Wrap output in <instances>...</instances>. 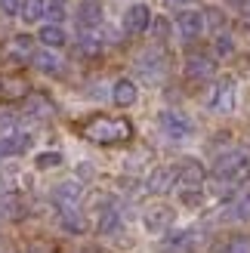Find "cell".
I'll list each match as a JSON object with an SVG mask.
<instances>
[{
    "instance_id": "6da1fadb",
    "label": "cell",
    "mask_w": 250,
    "mask_h": 253,
    "mask_svg": "<svg viewBox=\"0 0 250 253\" xmlns=\"http://www.w3.org/2000/svg\"><path fill=\"white\" fill-rule=\"evenodd\" d=\"M81 133L90 139V142H96V145H115V142H127V139H133V126H130L127 118L99 115L93 121H86L81 126Z\"/></svg>"
},
{
    "instance_id": "7a4b0ae2",
    "label": "cell",
    "mask_w": 250,
    "mask_h": 253,
    "mask_svg": "<svg viewBox=\"0 0 250 253\" xmlns=\"http://www.w3.org/2000/svg\"><path fill=\"white\" fill-rule=\"evenodd\" d=\"M213 173L222 182H244L250 179V151L247 148H229L226 155H219L213 161Z\"/></svg>"
},
{
    "instance_id": "3957f363",
    "label": "cell",
    "mask_w": 250,
    "mask_h": 253,
    "mask_svg": "<svg viewBox=\"0 0 250 253\" xmlns=\"http://www.w3.org/2000/svg\"><path fill=\"white\" fill-rule=\"evenodd\" d=\"M158 126H161V133H164L170 142H185L192 133H195V121L189 115H182V111L176 108H164L158 115Z\"/></svg>"
},
{
    "instance_id": "277c9868",
    "label": "cell",
    "mask_w": 250,
    "mask_h": 253,
    "mask_svg": "<svg viewBox=\"0 0 250 253\" xmlns=\"http://www.w3.org/2000/svg\"><path fill=\"white\" fill-rule=\"evenodd\" d=\"M207 105L216 111V115H232L235 105H238V86H235L232 78H219L213 86H210V99Z\"/></svg>"
},
{
    "instance_id": "5b68a950",
    "label": "cell",
    "mask_w": 250,
    "mask_h": 253,
    "mask_svg": "<svg viewBox=\"0 0 250 253\" xmlns=\"http://www.w3.org/2000/svg\"><path fill=\"white\" fill-rule=\"evenodd\" d=\"M136 71H139V78L145 84H161L167 78V56L161 49H148V53L136 59Z\"/></svg>"
},
{
    "instance_id": "8992f818",
    "label": "cell",
    "mask_w": 250,
    "mask_h": 253,
    "mask_svg": "<svg viewBox=\"0 0 250 253\" xmlns=\"http://www.w3.org/2000/svg\"><path fill=\"white\" fill-rule=\"evenodd\" d=\"M176 185H179V167L176 164H161V167H155L152 176H148V182H145V188L152 195H167Z\"/></svg>"
},
{
    "instance_id": "52a82bcc",
    "label": "cell",
    "mask_w": 250,
    "mask_h": 253,
    "mask_svg": "<svg viewBox=\"0 0 250 253\" xmlns=\"http://www.w3.org/2000/svg\"><path fill=\"white\" fill-rule=\"evenodd\" d=\"M173 219H176V210L167 207V204H155L142 213V225H145V232H152V235H164L173 225Z\"/></svg>"
},
{
    "instance_id": "ba28073f",
    "label": "cell",
    "mask_w": 250,
    "mask_h": 253,
    "mask_svg": "<svg viewBox=\"0 0 250 253\" xmlns=\"http://www.w3.org/2000/svg\"><path fill=\"white\" fill-rule=\"evenodd\" d=\"M204 12L201 9H182L176 16V31L182 41H198V37L204 34Z\"/></svg>"
},
{
    "instance_id": "9c48e42d",
    "label": "cell",
    "mask_w": 250,
    "mask_h": 253,
    "mask_svg": "<svg viewBox=\"0 0 250 253\" xmlns=\"http://www.w3.org/2000/svg\"><path fill=\"white\" fill-rule=\"evenodd\" d=\"M152 9H148L145 3H133V6H127V12H124V31L127 34H145L148 28H152Z\"/></svg>"
},
{
    "instance_id": "30bf717a",
    "label": "cell",
    "mask_w": 250,
    "mask_h": 253,
    "mask_svg": "<svg viewBox=\"0 0 250 253\" xmlns=\"http://www.w3.org/2000/svg\"><path fill=\"white\" fill-rule=\"evenodd\" d=\"M207 179V170H204V164L198 161V158H189V161H182L179 164V185L176 188H201Z\"/></svg>"
},
{
    "instance_id": "8fae6325",
    "label": "cell",
    "mask_w": 250,
    "mask_h": 253,
    "mask_svg": "<svg viewBox=\"0 0 250 253\" xmlns=\"http://www.w3.org/2000/svg\"><path fill=\"white\" fill-rule=\"evenodd\" d=\"M74 19H78V28L83 34L93 31V28H99V25H102V3H99V0H81Z\"/></svg>"
},
{
    "instance_id": "7c38bea8",
    "label": "cell",
    "mask_w": 250,
    "mask_h": 253,
    "mask_svg": "<svg viewBox=\"0 0 250 253\" xmlns=\"http://www.w3.org/2000/svg\"><path fill=\"white\" fill-rule=\"evenodd\" d=\"M31 148V133H22V130H12L6 136H0V161L3 158H16L25 155Z\"/></svg>"
},
{
    "instance_id": "4fadbf2b",
    "label": "cell",
    "mask_w": 250,
    "mask_h": 253,
    "mask_svg": "<svg viewBox=\"0 0 250 253\" xmlns=\"http://www.w3.org/2000/svg\"><path fill=\"white\" fill-rule=\"evenodd\" d=\"M81 198H83V185L78 179H65L53 188L56 207H81Z\"/></svg>"
},
{
    "instance_id": "5bb4252c",
    "label": "cell",
    "mask_w": 250,
    "mask_h": 253,
    "mask_svg": "<svg viewBox=\"0 0 250 253\" xmlns=\"http://www.w3.org/2000/svg\"><path fill=\"white\" fill-rule=\"evenodd\" d=\"M136 99H139V86H136V81L121 78V81L111 84V102H115L118 108H130V105H136Z\"/></svg>"
},
{
    "instance_id": "9a60e30c",
    "label": "cell",
    "mask_w": 250,
    "mask_h": 253,
    "mask_svg": "<svg viewBox=\"0 0 250 253\" xmlns=\"http://www.w3.org/2000/svg\"><path fill=\"white\" fill-rule=\"evenodd\" d=\"M31 65L41 74H49V78H59V74L65 71V62H62L53 49H37V53L31 56Z\"/></svg>"
},
{
    "instance_id": "2e32d148",
    "label": "cell",
    "mask_w": 250,
    "mask_h": 253,
    "mask_svg": "<svg viewBox=\"0 0 250 253\" xmlns=\"http://www.w3.org/2000/svg\"><path fill=\"white\" fill-rule=\"evenodd\" d=\"M185 78H189V81L213 78V59H207L204 53H192L189 59H185Z\"/></svg>"
},
{
    "instance_id": "e0dca14e",
    "label": "cell",
    "mask_w": 250,
    "mask_h": 253,
    "mask_svg": "<svg viewBox=\"0 0 250 253\" xmlns=\"http://www.w3.org/2000/svg\"><path fill=\"white\" fill-rule=\"evenodd\" d=\"M59 225L68 235H83L86 232V219H83L81 207H59Z\"/></svg>"
},
{
    "instance_id": "ac0fdd59",
    "label": "cell",
    "mask_w": 250,
    "mask_h": 253,
    "mask_svg": "<svg viewBox=\"0 0 250 253\" xmlns=\"http://www.w3.org/2000/svg\"><path fill=\"white\" fill-rule=\"evenodd\" d=\"M244 219H250V195L222 207V216H219V222H244Z\"/></svg>"
},
{
    "instance_id": "d6986e66",
    "label": "cell",
    "mask_w": 250,
    "mask_h": 253,
    "mask_svg": "<svg viewBox=\"0 0 250 253\" xmlns=\"http://www.w3.org/2000/svg\"><path fill=\"white\" fill-rule=\"evenodd\" d=\"M37 41L43 43V49H53V53H56V49L65 46L68 37H65V31H62V25H43L41 34H37Z\"/></svg>"
},
{
    "instance_id": "ffe728a7",
    "label": "cell",
    "mask_w": 250,
    "mask_h": 253,
    "mask_svg": "<svg viewBox=\"0 0 250 253\" xmlns=\"http://www.w3.org/2000/svg\"><path fill=\"white\" fill-rule=\"evenodd\" d=\"M22 22L25 25H37L46 16V0H22Z\"/></svg>"
},
{
    "instance_id": "44dd1931",
    "label": "cell",
    "mask_w": 250,
    "mask_h": 253,
    "mask_svg": "<svg viewBox=\"0 0 250 253\" xmlns=\"http://www.w3.org/2000/svg\"><path fill=\"white\" fill-rule=\"evenodd\" d=\"M118 229H121V210L115 204L102 207V213H99V232L111 235V232H118Z\"/></svg>"
},
{
    "instance_id": "7402d4cb",
    "label": "cell",
    "mask_w": 250,
    "mask_h": 253,
    "mask_svg": "<svg viewBox=\"0 0 250 253\" xmlns=\"http://www.w3.org/2000/svg\"><path fill=\"white\" fill-rule=\"evenodd\" d=\"M0 96L3 99H25L28 96V84H25L22 78H6L3 84H0Z\"/></svg>"
},
{
    "instance_id": "603a6c76",
    "label": "cell",
    "mask_w": 250,
    "mask_h": 253,
    "mask_svg": "<svg viewBox=\"0 0 250 253\" xmlns=\"http://www.w3.org/2000/svg\"><path fill=\"white\" fill-rule=\"evenodd\" d=\"M9 56L31 59V56H34V41H31L28 34H19V37H12V43H9Z\"/></svg>"
},
{
    "instance_id": "cb8c5ba5",
    "label": "cell",
    "mask_w": 250,
    "mask_h": 253,
    "mask_svg": "<svg viewBox=\"0 0 250 253\" xmlns=\"http://www.w3.org/2000/svg\"><path fill=\"white\" fill-rule=\"evenodd\" d=\"M78 53L93 59V56H99V53H102V41H99L96 34H83V37H81V43H78Z\"/></svg>"
},
{
    "instance_id": "d4e9b609",
    "label": "cell",
    "mask_w": 250,
    "mask_h": 253,
    "mask_svg": "<svg viewBox=\"0 0 250 253\" xmlns=\"http://www.w3.org/2000/svg\"><path fill=\"white\" fill-rule=\"evenodd\" d=\"M28 115L31 118H49L53 115V105H49L43 96H31L28 99Z\"/></svg>"
},
{
    "instance_id": "484cf974",
    "label": "cell",
    "mask_w": 250,
    "mask_h": 253,
    "mask_svg": "<svg viewBox=\"0 0 250 253\" xmlns=\"http://www.w3.org/2000/svg\"><path fill=\"white\" fill-rule=\"evenodd\" d=\"M59 164H62L59 151H41V155L34 158V167L37 170H53V167H59Z\"/></svg>"
},
{
    "instance_id": "4316f807",
    "label": "cell",
    "mask_w": 250,
    "mask_h": 253,
    "mask_svg": "<svg viewBox=\"0 0 250 253\" xmlns=\"http://www.w3.org/2000/svg\"><path fill=\"white\" fill-rule=\"evenodd\" d=\"M213 49H216V56H232L235 53V41L229 34H219L216 41H213Z\"/></svg>"
},
{
    "instance_id": "83f0119b",
    "label": "cell",
    "mask_w": 250,
    "mask_h": 253,
    "mask_svg": "<svg viewBox=\"0 0 250 253\" xmlns=\"http://www.w3.org/2000/svg\"><path fill=\"white\" fill-rule=\"evenodd\" d=\"M226 253H250V235H238V238H232Z\"/></svg>"
},
{
    "instance_id": "f1b7e54d",
    "label": "cell",
    "mask_w": 250,
    "mask_h": 253,
    "mask_svg": "<svg viewBox=\"0 0 250 253\" xmlns=\"http://www.w3.org/2000/svg\"><path fill=\"white\" fill-rule=\"evenodd\" d=\"M179 201H182V204H189V207H198L204 201V195H201V188H185V192L179 195Z\"/></svg>"
},
{
    "instance_id": "f546056e",
    "label": "cell",
    "mask_w": 250,
    "mask_h": 253,
    "mask_svg": "<svg viewBox=\"0 0 250 253\" xmlns=\"http://www.w3.org/2000/svg\"><path fill=\"white\" fill-rule=\"evenodd\" d=\"M155 22V37L158 41H167V34H170V22L164 19V16H158V19H152Z\"/></svg>"
},
{
    "instance_id": "4dcf8cb0",
    "label": "cell",
    "mask_w": 250,
    "mask_h": 253,
    "mask_svg": "<svg viewBox=\"0 0 250 253\" xmlns=\"http://www.w3.org/2000/svg\"><path fill=\"white\" fill-rule=\"evenodd\" d=\"M0 12H3V16H19L22 0H0Z\"/></svg>"
},
{
    "instance_id": "1f68e13d",
    "label": "cell",
    "mask_w": 250,
    "mask_h": 253,
    "mask_svg": "<svg viewBox=\"0 0 250 253\" xmlns=\"http://www.w3.org/2000/svg\"><path fill=\"white\" fill-rule=\"evenodd\" d=\"M204 22L210 25V28H222V25H226V19H222L219 9H207V12H204Z\"/></svg>"
},
{
    "instance_id": "d6a6232c",
    "label": "cell",
    "mask_w": 250,
    "mask_h": 253,
    "mask_svg": "<svg viewBox=\"0 0 250 253\" xmlns=\"http://www.w3.org/2000/svg\"><path fill=\"white\" fill-rule=\"evenodd\" d=\"M46 16L53 19V25H56V22L65 19V9H62V3H46Z\"/></svg>"
},
{
    "instance_id": "836d02e7",
    "label": "cell",
    "mask_w": 250,
    "mask_h": 253,
    "mask_svg": "<svg viewBox=\"0 0 250 253\" xmlns=\"http://www.w3.org/2000/svg\"><path fill=\"white\" fill-rule=\"evenodd\" d=\"M12 130H16V118H12V115H0V136H6Z\"/></svg>"
},
{
    "instance_id": "e575fe53",
    "label": "cell",
    "mask_w": 250,
    "mask_h": 253,
    "mask_svg": "<svg viewBox=\"0 0 250 253\" xmlns=\"http://www.w3.org/2000/svg\"><path fill=\"white\" fill-rule=\"evenodd\" d=\"M78 176H83V179H90V176H93V167H90V164H81V167H78Z\"/></svg>"
},
{
    "instance_id": "d590c367",
    "label": "cell",
    "mask_w": 250,
    "mask_h": 253,
    "mask_svg": "<svg viewBox=\"0 0 250 253\" xmlns=\"http://www.w3.org/2000/svg\"><path fill=\"white\" fill-rule=\"evenodd\" d=\"M167 3H176V6H185V3H189V0H167Z\"/></svg>"
},
{
    "instance_id": "8d00e7d4",
    "label": "cell",
    "mask_w": 250,
    "mask_h": 253,
    "mask_svg": "<svg viewBox=\"0 0 250 253\" xmlns=\"http://www.w3.org/2000/svg\"><path fill=\"white\" fill-rule=\"evenodd\" d=\"M28 253H43V250H28Z\"/></svg>"
},
{
    "instance_id": "74e56055",
    "label": "cell",
    "mask_w": 250,
    "mask_h": 253,
    "mask_svg": "<svg viewBox=\"0 0 250 253\" xmlns=\"http://www.w3.org/2000/svg\"><path fill=\"white\" fill-rule=\"evenodd\" d=\"M53 3H65V0H53Z\"/></svg>"
}]
</instances>
